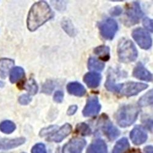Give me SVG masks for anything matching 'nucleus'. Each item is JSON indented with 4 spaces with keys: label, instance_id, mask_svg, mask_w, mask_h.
I'll return each mask as SVG.
<instances>
[{
    "label": "nucleus",
    "instance_id": "nucleus-1",
    "mask_svg": "<svg viewBox=\"0 0 153 153\" xmlns=\"http://www.w3.org/2000/svg\"><path fill=\"white\" fill-rule=\"evenodd\" d=\"M53 16V12L47 3L41 1L35 3L31 8L27 19L28 30L31 31L36 30Z\"/></svg>",
    "mask_w": 153,
    "mask_h": 153
},
{
    "label": "nucleus",
    "instance_id": "nucleus-2",
    "mask_svg": "<svg viewBox=\"0 0 153 153\" xmlns=\"http://www.w3.org/2000/svg\"><path fill=\"white\" fill-rule=\"evenodd\" d=\"M139 112L140 108L137 105H123L117 111L115 119L120 126L126 127L131 126L136 121Z\"/></svg>",
    "mask_w": 153,
    "mask_h": 153
},
{
    "label": "nucleus",
    "instance_id": "nucleus-3",
    "mask_svg": "<svg viewBox=\"0 0 153 153\" xmlns=\"http://www.w3.org/2000/svg\"><path fill=\"white\" fill-rule=\"evenodd\" d=\"M118 55L121 62H130L137 58V50L131 41L123 39L118 47Z\"/></svg>",
    "mask_w": 153,
    "mask_h": 153
},
{
    "label": "nucleus",
    "instance_id": "nucleus-4",
    "mask_svg": "<svg viewBox=\"0 0 153 153\" xmlns=\"http://www.w3.org/2000/svg\"><path fill=\"white\" fill-rule=\"evenodd\" d=\"M98 27L101 36L107 40L113 39L118 28L117 22L110 18L99 22Z\"/></svg>",
    "mask_w": 153,
    "mask_h": 153
},
{
    "label": "nucleus",
    "instance_id": "nucleus-5",
    "mask_svg": "<svg viewBox=\"0 0 153 153\" xmlns=\"http://www.w3.org/2000/svg\"><path fill=\"white\" fill-rule=\"evenodd\" d=\"M126 16L127 20L126 23L128 26L134 25L138 23L141 19L143 13L138 2H133L127 6L126 11Z\"/></svg>",
    "mask_w": 153,
    "mask_h": 153
},
{
    "label": "nucleus",
    "instance_id": "nucleus-6",
    "mask_svg": "<svg viewBox=\"0 0 153 153\" xmlns=\"http://www.w3.org/2000/svg\"><path fill=\"white\" fill-rule=\"evenodd\" d=\"M147 88L148 85L146 84L130 82L121 84L120 93L127 97H131L138 94Z\"/></svg>",
    "mask_w": 153,
    "mask_h": 153
},
{
    "label": "nucleus",
    "instance_id": "nucleus-7",
    "mask_svg": "<svg viewBox=\"0 0 153 153\" xmlns=\"http://www.w3.org/2000/svg\"><path fill=\"white\" fill-rule=\"evenodd\" d=\"M132 37L138 45L143 49L148 50L152 45V39L150 34L144 29L138 28L132 32Z\"/></svg>",
    "mask_w": 153,
    "mask_h": 153
},
{
    "label": "nucleus",
    "instance_id": "nucleus-8",
    "mask_svg": "<svg viewBox=\"0 0 153 153\" xmlns=\"http://www.w3.org/2000/svg\"><path fill=\"white\" fill-rule=\"evenodd\" d=\"M101 108L97 96H91L88 99L86 104L83 110L85 117H94L99 113Z\"/></svg>",
    "mask_w": 153,
    "mask_h": 153
},
{
    "label": "nucleus",
    "instance_id": "nucleus-9",
    "mask_svg": "<svg viewBox=\"0 0 153 153\" xmlns=\"http://www.w3.org/2000/svg\"><path fill=\"white\" fill-rule=\"evenodd\" d=\"M86 145L85 140L82 138H75L72 139L63 147V153H82Z\"/></svg>",
    "mask_w": 153,
    "mask_h": 153
},
{
    "label": "nucleus",
    "instance_id": "nucleus-10",
    "mask_svg": "<svg viewBox=\"0 0 153 153\" xmlns=\"http://www.w3.org/2000/svg\"><path fill=\"white\" fill-rule=\"evenodd\" d=\"M131 138L134 144L141 145L146 140L147 134L142 127L137 126L131 132Z\"/></svg>",
    "mask_w": 153,
    "mask_h": 153
},
{
    "label": "nucleus",
    "instance_id": "nucleus-11",
    "mask_svg": "<svg viewBox=\"0 0 153 153\" xmlns=\"http://www.w3.org/2000/svg\"><path fill=\"white\" fill-rule=\"evenodd\" d=\"M72 131V127L69 124H66L62 126L59 130L56 133L51 135L48 138V141H53L55 142H60L62 140L68 136Z\"/></svg>",
    "mask_w": 153,
    "mask_h": 153
},
{
    "label": "nucleus",
    "instance_id": "nucleus-12",
    "mask_svg": "<svg viewBox=\"0 0 153 153\" xmlns=\"http://www.w3.org/2000/svg\"><path fill=\"white\" fill-rule=\"evenodd\" d=\"M133 75L135 78L139 80L148 82L151 81L153 77L152 75L140 62L138 63L137 65L134 68L133 71Z\"/></svg>",
    "mask_w": 153,
    "mask_h": 153
},
{
    "label": "nucleus",
    "instance_id": "nucleus-13",
    "mask_svg": "<svg viewBox=\"0 0 153 153\" xmlns=\"http://www.w3.org/2000/svg\"><path fill=\"white\" fill-rule=\"evenodd\" d=\"M25 142L23 137L14 139H1L0 140V149H10L18 147Z\"/></svg>",
    "mask_w": 153,
    "mask_h": 153
},
{
    "label": "nucleus",
    "instance_id": "nucleus-14",
    "mask_svg": "<svg viewBox=\"0 0 153 153\" xmlns=\"http://www.w3.org/2000/svg\"><path fill=\"white\" fill-rule=\"evenodd\" d=\"M101 79V75L99 74L97 72H89L84 76L83 80L89 88H95L99 85Z\"/></svg>",
    "mask_w": 153,
    "mask_h": 153
},
{
    "label": "nucleus",
    "instance_id": "nucleus-15",
    "mask_svg": "<svg viewBox=\"0 0 153 153\" xmlns=\"http://www.w3.org/2000/svg\"><path fill=\"white\" fill-rule=\"evenodd\" d=\"M106 143L100 139L96 140L88 147L86 153H107Z\"/></svg>",
    "mask_w": 153,
    "mask_h": 153
},
{
    "label": "nucleus",
    "instance_id": "nucleus-16",
    "mask_svg": "<svg viewBox=\"0 0 153 153\" xmlns=\"http://www.w3.org/2000/svg\"><path fill=\"white\" fill-rule=\"evenodd\" d=\"M67 90L69 94L76 96H83L86 93L83 86L78 82H71L67 86Z\"/></svg>",
    "mask_w": 153,
    "mask_h": 153
},
{
    "label": "nucleus",
    "instance_id": "nucleus-17",
    "mask_svg": "<svg viewBox=\"0 0 153 153\" xmlns=\"http://www.w3.org/2000/svg\"><path fill=\"white\" fill-rule=\"evenodd\" d=\"M14 65V60L8 58L0 59V77L2 79L6 78L9 71Z\"/></svg>",
    "mask_w": 153,
    "mask_h": 153
},
{
    "label": "nucleus",
    "instance_id": "nucleus-18",
    "mask_svg": "<svg viewBox=\"0 0 153 153\" xmlns=\"http://www.w3.org/2000/svg\"><path fill=\"white\" fill-rule=\"evenodd\" d=\"M102 129V131L110 140L116 138L120 135V131L111 124L108 120H106V121L104 123Z\"/></svg>",
    "mask_w": 153,
    "mask_h": 153
},
{
    "label": "nucleus",
    "instance_id": "nucleus-19",
    "mask_svg": "<svg viewBox=\"0 0 153 153\" xmlns=\"http://www.w3.org/2000/svg\"><path fill=\"white\" fill-rule=\"evenodd\" d=\"M94 53L99 56V58L103 61H107L110 58V48L109 47L101 45L94 48Z\"/></svg>",
    "mask_w": 153,
    "mask_h": 153
},
{
    "label": "nucleus",
    "instance_id": "nucleus-20",
    "mask_svg": "<svg viewBox=\"0 0 153 153\" xmlns=\"http://www.w3.org/2000/svg\"><path fill=\"white\" fill-rule=\"evenodd\" d=\"M25 76V72L23 68L16 67L12 69L10 74V80L11 83H14L21 80Z\"/></svg>",
    "mask_w": 153,
    "mask_h": 153
},
{
    "label": "nucleus",
    "instance_id": "nucleus-21",
    "mask_svg": "<svg viewBox=\"0 0 153 153\" xmlns=\"http://www.w3.org/2000/svg\"><path fill=\"white\" fill-rule=\"evenodd\" d=\"M105 85L107 90L116 93H120L121 84H116L113 80V78L112 77V76L110 74H109L107 76Z\"/></svg>",
    "mask_w": 153,
    "mask_h": 153
},
{
    "label": "nucleus",
    "instance_id": "nucleus-22",
    "mask_svg": "<svg viewBox=\"0 0 153 153\" xmlns=\"http://www.w3.org/2000/svg\"><path fill=\"white\" fill-rule=\"evenodd\" d=\"M129 147L128 140L127 138H123L117 143L113 149V153H124Z\"/></svg>",
    "mask_w": 153,
    "mask_h": 153
},
{
    "label": "nucleus",
    "instance_id": "nucleus-23",
    "mask_svg": "<svg viewBox=\"0 0 153 153\" xmlns=\"http://www.w3.org/2000/svg\"><path fill=\"white\" fill-rule=\"evenodd\" d=\"M138 105L142 107L153 105V90L149 91L140 99Z\"/></svg>",
    "mask_w": 153,
    "mask_h": 153
},
{
    "label": "nucleus",
    "instance_id": "nucleus-24",
    "mask_svg": "<svg viewBox=\"0 0 153 153\" xmlns=\"http://www.w3.org/2000/svg\"><path fill=\"white\" fill-rule=\"evenodd\" d=\"M88 68L90 70L100 71L104 68V64L95 58L91 57L88 60Z\"/></svg>",
    "mask_w": 153,
    "mask_h": 153
},
{
    "label": "nucleus",
    "instance_id": "nucleus-25",
    "mask_svg": "<svg viewBox=\"0 0 153 153\" xmlns=\"http://www.w3.org/2000/svg\"><path fill=\"white\" fill-rule=\"evenodd\" d=\"M16 129L15 124L10 121H4L0 124V131L4 134H10Z\"/></svg>",
    "mask_w": 153,
    "mask_h": 153
},
{
    "label": "nucleus",
    "instance_id": "nucleus-26",
    "mask_svg": "<svg viewBox=\"0 0 153 153\" xmlns=\"http://www.w3.org/2000/svg\"><path fill=\"white\" fill-rule=\"evenodd\" d=\"M23 87L24 89H25V90L28 91L32 95L36 94L38 91L37 85L35 80L33 79H30L25 82Z\"/></svg>",
    "mask_w": 153,
    "mask_h": 153
},
{
    "label": "nucleus",
    "instance_id": "nucleus-27",
    "mask_svg": "<svg viewBox=\"0 0 153 153\" xmlns=\"http://www.w3.org/2000/svg\"><path fill=\"white\" fill-rule=\"evenodd\" d=\"M62 27L65 31L71 36L75 35L76 31L72 23L68 19H65L62 22Z\"/></svg>",
    "mask_w": 153,
    "mask_h": 153
},
{
    "label": "nucleus",
    "instance_id": "nucleus-28",
    "mask_svg": "<svg viewBox=\"0 0 153 153\" xmlns=\"http://www.w3.org/2000/svg\"><path fill=\"white\" fill-rule=\"evenodd\" d=\"M55 85L53 81L47 80L42 86V92L47 94H50L55 89Z\"/></svg>",
    "mask_w": 153,
    "mask_h": 153
},
{
    "label": "nucleus",
    "instance_id": "nucleus-29",
    "mask_svg": "<svg viewBox=\"0 0 153 153\" xmlns=\"http://www.w3.org/2000/svg\"><path fill=\"white\" fill-rule=\"evenodd\" d=\"M76 132L83 135H88L91 134V129L89 126L85 123H80L76 126Z\"/></svg>",
    "mask_w": 153,
    "mask_h": 153
},
{
    "label": "nucleus",
    "instance_id": "nucleus-30",
    "mask_svg": "<svg viewBox=\"0 0 153 153\" xmlns=\"http://www.w3.org/2000/svg\"><path fill=\"white\" fill-rule=\"evenodd\" d=\"M32 153H47L45 146L42 143H37L33 146L31 150Z\"/></svg>",
    "mask_w": 153,
    "mask_h": 153
},
{
    "label": "nucleus",
    "instance_id": "nucleus-31",
    "mask_svg": "<svg viewBox=\"0 0 153 153\" xmlns=\"http://www.w3.org/2000/svg\"><path fill=\"white\" fill-rule=\"evenodd\" d=\"M57 128V126H51L48 127H47V128L43 129L39 135L41 137H44L45 135H50L51 134H52L53 132L55 131L56 129Z\"/></svg>",
    "mask_w": 153,
    "mask_h": 153
},
{
    "label": "nucleus",
    "instance_id": "nucleus-32",
    "mask_svg": "<svg viewBox=\"0 0 153 153\" xmlns=\"http://www.w3.org/2000/svg\"><path fill=\"white\" fill-rule=\"evenodd\" d=\"M144 27L151 32L153 33V20L150 19L149 18H145L143 21Z\"/></svg>",
    "mask_w": 153,
    "mask_h": 153
},
{
    "label": "nucleus",
    "instance_id": "nucleus-33",
    "mask_svg": "<svg viewBox=\"0 0 153 153\" xmlns=\"http://www.w3.org/2000/svg\"><path fill=\"white\" fill-rule=\"evenodd\" d=\"M31 101V97L28 94H23L19 98V103L22 105H27Z\"/></svg>",
    "mask_w": 153,
    "mask_h": 153
},
{
    "label": "nucleus",
    "instance_id": "nucleus-34",
    "mask_svg": "<svg viewBox=\"0 0 153 153\" xmlns=\"http://www.w3.org/2000/svg\"><path fill=\"white\" fill-rule=\"evenodd\" d=\"M64 98V94L61 91H57L55 92L53 97V99L55 102L58 103L62 102V101Z\"/></svg>",
    "mask_w": 153,
    "mask_h": 153
},
{
    "label": "nucleus",
    "instance_id": "nucleus-35",
    "mask_svg": "<svg viewBox=\"0 0 153 153\" xmlns=\"http://www.w3.org/2000/svg\"><path fill=\"white\" fill-rule=\"evenodd\" d=\"M121 12H122V9L119 6H117V7H113L111 10L110 14L111 16H117L120 15L121 14Z\"/></svg>",
    "mask_w": 153,
    "mask_h": 153
},
{
    "label": "nucleus",
    "instance_id": "nucleus-36",
    "mask_svg": "<svg viewBox=\"0 0 153 153\" xmlns=\"http://www.w3.org/2000/svg\"><path fill=\"white\" fill-rule=\"evenodd\" d=\"M77 108L78 107L76 105H71L68 110V114H69V115H72L77 110Z\"/></svg>",
    "mask_w": 153,
    "mask_h": 153
},
{
    "label": "nucleus",
    "instance_id": "nucleus-37",
    "mask_svg": "<svg viewBox=\"0 0 153 153\" xmlns=\"http://www.w3.org/2000/svg\"><path fill=\"white\" fill-rule=\"evenodd\" d=\"M145 153H153V146H148L144 149Z\"/></svg>",
    "mask_w": 153,
    "mask_h": 153
},
{
    "label": "nucleus",
    "instance_id": "nucleus-38",
    "mask_svg": "<svg viewBox=\"0 0 153 153\" xmlns=\"http://www.w3.org/2000/svg\"><path fill=\"white\" fill-rule=\"evenodd\" d=\"M129 153H141L138 150H133L131 151Z\"/></svg>",
    "mask_w": 153,
    "mask_h": 153
},
{
    "label": "nucleus",
    "instance_id": "nucleus-39",
    "mask_svg": "<svg viewBox=\"0 0 153 153\" xmlns=\"http://www.w3.org/2000/svg\"><path fill=\"white\" fill-rule=\"evenodd\" d=\"M4 83L3 82H1V81H0V88H1V87H3V86H4Z\"/></svg>",
    "mask_w": 153,
    "mask_h": 153
},
{
    "label": "nucleus",
    "instance_id": "nucleus-40",
    "mask_svg": "<svg viewBox=\"0 0 153 153\" xmlns=\"http://www.w3.org/2000/svg\"><path fill=\"white\" fill-rule=\"evenodd\" d=\"M23 153H25V152H23Z\"/></svg>",
    "mask_w": 153,
    "mask_h": 153
}]
</instances>
